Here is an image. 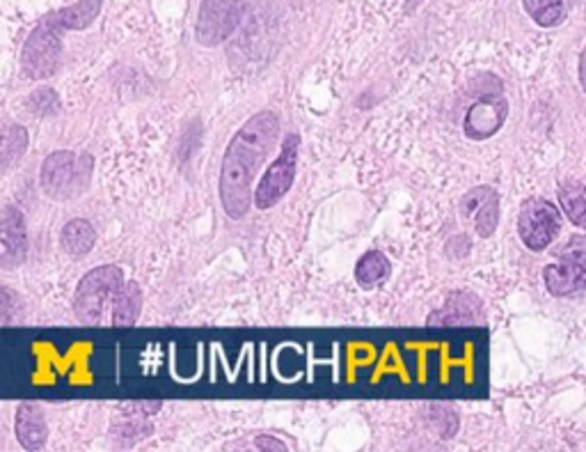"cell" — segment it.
Masks as SVG:
<instances>
[{
    "instance_id": "3957f363",
    "label": "cell",
    "mask_w": 586,
    "mask_h": 452,
    "mask_svg": "<svg viewBox=\"0 0 586 452\" xmlns=\"http://www.w3.org/2000/svg\"><path fill=\"white\" fill-rule=\"evenodd\" d=\"M94 159L90 154H77L69 150H58L47 157L40 182L51 200H71L88 191L92 182Z\"/></svg>"
},
{
    "instance_id": "484cf974",
    "label": "cell",
    "mask_w": 586,
    "mask_h": 452,
    "mask_svg": "<svg viewBox=\"0 0 586 452\" xmlns=\"http://www.w3.org/2000/svg\"><path fill=\"white\" fill-rule=\"evenodd\" d=\"M579 83H582V90L586 94V49L579 56Z\"/></svg>"
},
{
    "instance_id": "4fadbf2b",
    "label": "cell",
    "mask_w": 586,
    "mask_h": 452,
    "mask_svg": "<svg viewBox=\"0 0 586 452\" xmlns=\"http://www.w3.org/2000/svg\"><path fill=\"white\" fill-rule=\"evenodd\" d=\"M476 310H479V301H476L467 292H454L449 294L447 303L435 310L428 318L431 327H469L476 320Z\"/></svg>"
},
{
    "instance_id": "5bb4252c",
    "label": "cell",
    "mask_w": 586,
    "mask_h": 452,
    "mask_svg": "<svg viewBox=\"0 0 586 452\" xmlns=\"http://www.w3.org/2000/svg\"><path fill=\"white\" fill-rule=\"evenodd\" d=\"M60 243H62V251L69 258H85L97 243V230L92 228L90 221L85 219H73L62 228L60 234Z\"/></svg>"
},
{
    "instance_id": "d6986e66",
    "label": "cell",
    "mask_w": 586,
    "mask_h": 452,
    "mask_svg": "<svg viewBox=\"0 0 586 452\" xmlns=\"http://www.w3.org/2000/svg\"><path fill=\"white\" fill-rule=\"evenodd\" d=\"M28 150V131L21 124H12L3 138V170H10Z\"/></svg>"
},
{
    "instance_id": "9c48e42d",
    "label": "cell",
    "mask_w": 586,
    "mask_h": 452,
    "mask_svg": "<svg viewBox=\"0 0 586 452\" xmlns=\"http://www.w3.org/2000/svg\"><path fill=\"white\" fill-rule=\"evenodd\" d=\"M28 258V228L23 212L14 204L3 207L0 217V267L14 269Z\"/></svg>"
},
{
    "instance_id": "603a6c76",
    "label": "cell",
    "mask_w": 586,
    "mask_h": 452,
    "mask_svg": "<svg viewBox=\"0 0 586 452\" xmlns=\"http://www.w3.org/2000/svg\"><path fill=\"white\" fill-rule=\"evenodd\" d=\"M161 406H163L161 400H140V402L124 404V409H127L131 415H138V419H146V415H154Z\"/></svg>"
},
{
    "instance_id": "277c9868",
    "label": "cell",
    "mask_w": 586,
    "mask_h": 452,
    "mask_svg": "<svg viewBox=\"0 0 586 452\" xmlns=\"http://www.w3.org/2000/svg\"><path fill=\"white\" fill-rule=\"evenodd\" d=\"M124 285V273L118 264H101L85 273L73 294V312L81 324H101L108 301L113 305L118 290Z\"/></svg>"
},
{
    "instance_id": "ba28073f",
    "label": "cell",
    "mask_w": 586,
    "mask_h": 452,
    "mask_svg": "<svg viewBox=\"0 0 586 452\" xmlns=\"http://www.w3.org/2000/svg\"><path fill=\"white\" fill-rule=\"evenodd\" d=\"M508 115V103L499 94H486L476 99L465 113V135L469 141H488L506 122Z\"/></svg>"
},
{
    "instance_id": "ac0fdd59",
    "label": "cell",
    "mask_w": 586,
    "mask_h": 452,
    "mask_svg": "<svg viewBox=\"0 0 586 452\" xmlns=\"http://www.w3.org/2000/svg\"><path fill=\"white\" fill-rule=\"evenodd\" d=\"M559 202L570 223L586 230V191L579 187H562Z\"/></svg>"
},
{
    "instance_id": "2e32d148",
    "label": "cell",
    "mask_w": 586,
    "mask_h": 452,
    "mask_svg": "<svg viewBox=\"0 0 586 452\" xmlns=\"http://www.w3.org/2000/svg\"><path fill=\"white\" fill-rule=\"evenodd\" d=\"M390 273H392V264H390L387 255L381 251L364 253L355 264V278L362 288H374V285L387 281Z\"/></svg>"
},
{
    "instance_id": "7a4b0ae2",
    "label": "cell",
    "mask_w": 586,
    "mask_h": 452,
    "mask_svg": "<svg viewBox=\"0 0 586 452\" xmlns=\"http://www.w3.org/2000/svg\"><path fill=\"white\" fill-rule=\"evenodd\" d=\"M103 0H79V3L49 12L32 28L21 51V69L30 81L51 79L62 62V40L71 30H85L101 14Z\"/></svg>"
},
{
    "instance_id": "8fae6325",
    "label": "cell",
    "mask_w": 586,
    "mask_h": 452,
    "mask_svg": "<svg viewBox=\"0 0 586 452\" xmlns=\"http://www.w3.org/2000/svg\"><path fill=\"white\" fill-rule=\"evenodd\" d=\"M461 210L465 219H472L476 234L488 239L495 234L499 223V195L491 187H476L465 193Z\"/></svg>"
},
{
    "instance_id": "44dd1931",
    "label": "cell",
    "mask_w": 586,
    "mask_h": 452,
    "mask_svg": "<svg viewBox=\"0 0 586 452\" xmlns=\"http://www.w3.org/2000/svg\"><path fill=\"white\" fill-rule=\"evenodd\" d=\"M150 434H152V425L144 421H127L113 428V436L120 441V445H133Z\"/></svg>"
},
{
    "instance_id": "6da1fadb",
    "label": "cell",
    "mask_w": 586,
    "mask_h": 452,
    "mask_svg": "<svg viewBox=\"0 0 586 452\" xmlns=\"http://www.w3.org/2000/svg\"><path fill=\"white\" fill-rule=\"evenodd\" d=\"M280 135V118L273 111L254 113L230 141L223 168H220L218 193L230 219L239 221L254 202V178L273 152Z\"/></svg>"
},
{
    "instance_id": "cb8c5ba5",
    "label": "cell",
    "mask_w": 586,
    "mask_h": 452,
    "mask_svg": "<svg viewBox=\"0 0 586 452\" xmlns=\"http://www.w3.org/2000/svg\"><path fill=\"white\" fill-rule=\"evenodd\" d=\"M0 292H3V305H0V312H3V327H10L14 320V310H19L21 301L10 288H3Z\"/></svg>"
},
{
    "instance_id": "7c38bea8",
    "label": "cell",
    "mask_w": 586,
    "mask_h": 452,
    "mask_svg": "<svg viewBox=\"0 0 586 452\" xmlns=\"http://www.w3.org/2000/svg\"><path fill=\"white\" fill-rule=\"evenodd\" d=\"M47 421H44V413L37 404L23 402L17 411V439L21 443V448H26L28 452H37L47 445Z\"/></svg>"
},
{
    "instance_id": "30bf717a",
    "label": "cell",
    "mask_w": 586,
    "mask_h": 452,
    "mask_svg": "<svg viewBox=\"0 0 586 452\" xmlns=\"http://www.w3.org/2000/svg\"><path fill=\"white\" fill-rule=\"evenodd\" d=\"M232 0H202L200 17H198V42L206 49L218 47L234 26Z\"/></svg>"
},
{
    "instance_id": "5b68a950",
    "label": "cell",
    "mask_w": 586,
    "mask_h": 452,
    "mask_svg": "<svg viewBox=\"0 0 586 452\" xmlns=\"http://www.w3.org/2000/svg\"><path fill=\"white\" fill-rule=\"evenodd\" d=\"M299 150H301V135L286 133L275 163L264 172L262 182L256 184V191H254L256 210H271V207H275L289 193V189L293 187V180H296Z\"/></svg>"
},
{
    "instance_id": "52a82bcc",
    "label": "cell",
    "mask_w": 586,
    "mask_h": 452,
    "mask_svg": "<svg viewBox=\"0 0 586 452\" xmlns=\"http://www.w3.org/2000/svg\"><path fill=\"white\" fill-rule=\"evenodd\" d=\"M559 230L562 214L553 202L543 198H529L523 202L518 217V234L529 251H545L549 243L559 237Z\"/></svg>"
},
{
    "instance_id": "d4e9b609",
    "label": "cell",
    "mask_w": 586,
    "mask_h": 452,
    "mask_svg": "<svg viewBox=\"0 0 586 452\" xmlns=\"http://www.w3.org/2000/svg\"><path fill=\"white\" fill-rule=\"evenodd\" d=\"M254 445L260 450H286V443L275 439V436H260L254 441Z\"/></svg>"
},
{
    "instance_id": "e0dca14e",
    "label": "cell",
    "mask_w": 586,
    "mask_h": 452,
    "mask_svg": "<svg viewBox=\"0 0 586 452\" xmlns=\"http://www.w3.org/2000/svg\"><path fill=\"white\" fill-rule=\"evenodd\" d=\"M523 6L532 21L540 28H555L566 19L564 0H523Z\"/></svg>"
},
{
    "instance_id": "ffe728a7",
    "label": "cell",
    "mask_w": 586,
    "mask_h": 452,
    "mask_svg": "<svg viewBox=\"0 0 586 452\" xmlns=\"http://www.w3.org/2000/svg\"><path fill=\"white\" fill-rule=\"evenodd\" d=\"M28 109L34 115H53V113H58V109H60L58 92L53 88H37L28 97Z\"/></svg>"
},
{
    "instance_id": "7402d4cb",
    "label": "cell",
    "mask_w": 586,
    "mask_h": 452,
    "mask_svg": "<svg viewBox=\"0 0 586 452\" xmlns=\"http://www.w3.org/2000/svg\"><path fill=\"white\" fill-rule=\"evenodd\" d=\"M431 413H433V415H428V419H431L433 428H435L440 434H443V436H454V432H452L449 425H445V423H452L454 428H458L456 413H454L449 406H443V404H433V406H431Z\"/></svg>"
},
{
    "instance_id": "8992f818",
    "label": "cell",
    "mask_w": 586,
    "mask_h": 452,
    "mask_svg": "<svg viewBox=\"0 0 586 452\" xmlns=\"http://www.w3.org/2000/svg\"><path fill=\"white\" fill-rule=\"evenodd\" d=\"M543 281L553 297H570L586 288V234L568 239L559 262L545 267Z\"/></svg>"
},
{
    "instance_id": "9a60e30c",
    "label": "cell",
    "mask_w": 586,
    "mask_h": 452,
    "mask_svg": "<svg viewBox=\"0 0 586 452\" xmlns=\"http://www.w3.org/2000/svg\"><path fill=\"white\" fill-rule=\"evenodd\" d=\"M140 308L142 290L135 281H129L118 290L113 299V315H110V320H113L115 327H133L140 318Z\"/></svg>"
}]
</instances>
